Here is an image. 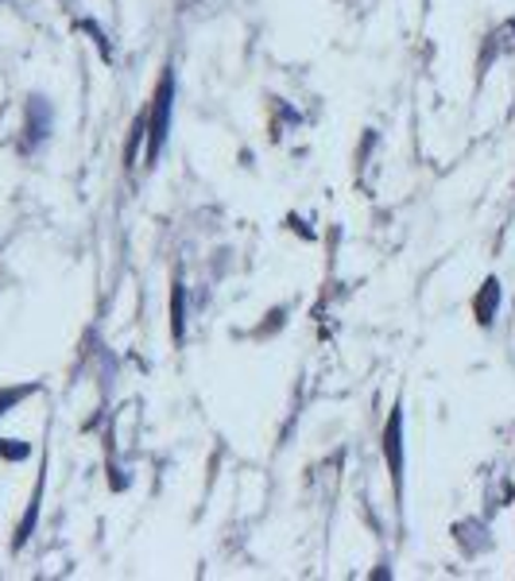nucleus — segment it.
I'll list each match as a JSON object with an SVG mask.
<instances>
[{
  "mask_svg": "<svg viewBox=\"0 0 515 581\" xmlns=\"http://www.w3.org/2000/svg\"><path fill=\"white\" fill-rule=\"evenodd\" d=\"M171 113H175V70L167 67L156 82V93H151L148 105V151H144V163L156 167L159 156L167 148V136H171Z\"/></svg>",
  "mask_w": 515,
  "mask_h": 581,
  "instance_id": "nucleus-1",
  "label": "nucleus"
},
{
  "mask_svg": "<svg viewBox=\"0 0 515 581\" xmlns=\"http://www.w3.org/2000/svg\"><path fill=\"white\" fill-rule=\"evenodd\" d=\"M384 465H388L391 489L396 500H403V469H408V446H403V407H391L388 423H384Z\"/></svg>",
  "mask_w": 515,
  "mask_h": 581,
  "instance_id": "nucleus-2",
  "label": "nucleus"
},
{
  "mask_svg": "<svg viewBox=\"0 0 515 581\" xmlns=\"http://www.w3.org/2000/svg\"><path fill=\"white\" fill-rule=\"evenodd\" d=\"M500 303H504V287H500L496 275H489L473 295V322L481 326V330H492V326H496Z\"/></svg>",
  "mask_w": 515,
  "mask_h": 581,
  "instance_id": "nucleus-3",
  "label": "nucleus"
},
{
  "mask_svg": "<svg viewBox=\"0 0 515 581\" xmlns=\"http://www.w3.org/2000/svg\"><path fill=\"white\" fill-rule=\"evenodd\" d=\"M50 136V105L43 98L27 101V148L43 144Z\"/></svg>",
  "mask_w": 515,
  "mask_h": 581,
  "instance_id": "nucleus-4",
  "label": "nucleus"
},
{
  "mask_svg": "<svg viewBox=\"0 0 515 581\" xmlns=\"http://www.w3.org/2000/svg\"><path fill=\"white\" fill-rule=\"evenodd\" d=\"M148 144V109H140L133 121V128H128V148H125V167L133 171L136 167V156H140V148Z\"/></svg>",
  "mask_w": 515,
  "mask_h": 581,
  "instance_id": "nucleus-5",
  "label": "nucleus"
},
{
  "mask_svg": "<svg viewBox=\"0 0 515 581\" xmlns=\"http://www.w3.org/2000/svg\"><path fill=\"white\" fill-rule=\"evenodd\" d=\"M171 338H186V287L183 283H171Z\"/></svg>",
  "mask_w": 515,
  "mask_h": 581,
  "instance_id": "nucleus-6",
  "label": "nucleus"
},
{
  "mask_svg": "<svg viewBox=\"0 0 515 581\" xmlns=\"http://www.w3.org/2000/svg\"><path fill=\"white\" fill-rule=\"evenodd\" d=\"M39 504H43V477H39V485H35V497H32V504H27L24 523L16 527V550L32 539V527H35V520H39Z\"/></svg>",
  "mask_w": 515,
  "mask_h": 581,
  "instance_id": "nucleus-7",
  "label": "nucleus"
},
{
  "mask_svg": "<svg viewBox=\"0 0 515 581\" xmlns=\"http://www.w3.org/2000/svg\"><path fill=\"white\" fill-rule=\"evenodd\" d=\"M32 391H35V384H20V388H4V391H0V419L9 415L16 403H24Z\"/></svg>",
  "mask_w": 515,
  "mask_h": 581,
  "instance_id": "nucleus-8",
  "label": "nucleus"
},
{
  "mask_svg": "<svg viewBox=\"0 0 515 581\" xmlns=\"http://www.w3.org/2000/svg\"><path fill=\"white\" fill-rule=\"evenodd\" d=\"M27 454H32V446H27V442L0 438V457H4V462H24Z\"/></svg>",
  "mask_w": 515,
  "mask_h": 581,
  "instance_id": "nucleus-9",
  "label": "nucleus"
},
{
  "mask_svg": "<svg viewBox=\"0 0 515 581\" xmlns=\"http://www.w3.org/2000/svg\"><path fill=\"white\" fill-rule=\"evenodd\" d=\"M507 32H512V35H515V20H507Z\"/></svg>",
  "mask_w": 515,
  "mask_h": 581,
  "instance_id": "nucleus-10",
  "label": "nucleus"
}]
</instances>
